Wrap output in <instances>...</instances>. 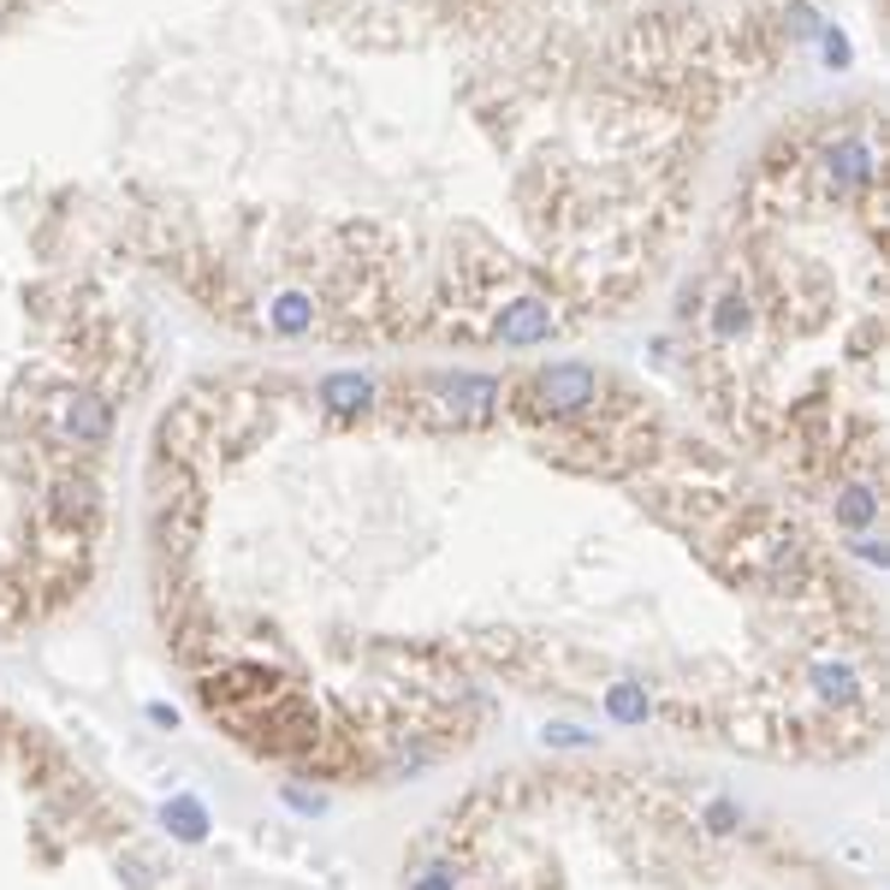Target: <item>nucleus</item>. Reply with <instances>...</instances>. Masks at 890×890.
<instances>
[{
  "mask_svg": "<svg viewBox=\"0 0 890 890\" xmlns=\"http://www.w3.org/2000/svg\"><path fill=\"white\" fill-rule=\"evenodd\" d=\"M529 392H534V410L576 416V410H588V404L600 398V374H594L588 362H552V369H541L529 381Z\"/></svg>",
  "mask_w": 890,
  "mask_h": 890,
  "instance_id": "1",
  "label": "nucleus"
},
{
  "mask_svg": "<svg viewBox=\"0 0 890 890\" xmlns=\"http://www.w3.org/2000/svg\"><path fill=\"white\" fill-rule=\"evenodd\" d=\"M433 392V410H440V421H458V428H475V421H487L493 410H499V381H487V374H446V381H428Z\"/></svg>",
  "mask_w": 890,
  "mask_h": 890,
  "instance_id": "2",
  "label": "nucleus"
},
{
  "mask_svg": "<svg viewBox=\"0 0 890 890\" xmlns=\"http://www.w3.org/2000/svg\"><path fill=\"white\" fill-rule=\"evenodd\" d=\"M60 433L71 446H108V433H113L108 398H95V392H71V398L60 404Z\"/></svg>",
  "mask_w": 890,
  "mask_h": 890,
  "instance_id": "3",
  "label": "nucleus"
},
{
  "mask_svg": "<svg viewBox=\"0 0 890 890\" xmlns=\"http://www.w3.org/2000/svg\"><path fill=\"white\" fill-rule=\"evenodd\" d=\"M552 333V309L541 297H517V303H505V315H499V339L505 345H541Z\"/></svg>",
  "mask_w": 890,
  "mask_h": 890,
  "instance_id": "4",
  "label": "nucleus"
},
{
  "mask_svg": "<svg viewBox=\"0 0 890 890\" xmlns=\"http://www.w3.org/2000/svg\"><path fill=\"white\" fill-rule=\"evenodd\" d=\"M315 398L327 404L333 416H357V410H369V404H374V381H369V374H327V381L315 386Z\"/></svg>",
  "mask_w": 890,
  "mask_h": 890,
  "instance_id": "5",
  "label": "nucleus"
},
{
  "mask_svg": "<svg viewBox=\"0 0 890 890\" xmlns=\"http://www.w3.org/2000/svg\"><path fill=\"white\" fill-rule=\"evenodd\" d=\"M268 327L285 333V339L309 333V327H315V297H303V291H280V297L268 303Z\"/></svg>",
  "mask_w": 890,
  "mask_h": 890,
  "instance_id": "6",
  "label": "nucleus"
},
{
  "mask_svg": "<svg viewBox=\"0 0 890 890\" xmlns=\"http://www.w3.org/2000/svg\"><path fill=\"white\" fill-rule=\"evenodd\" d=\"M167 831L172 837H184V843H202L209 837V813H202V801H191V796H179V801H167Z\"/></svg>",
  "mask_w": 890,
  "mask_h": 890,
  "instance_id": "7",
  "label": "nucleus"
}]
</instances>
